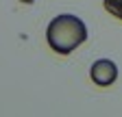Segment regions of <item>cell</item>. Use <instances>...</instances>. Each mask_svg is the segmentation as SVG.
<instances>
[{"label":"cell","instance_id":"obj_1","mask_svg":"<svg viewBox=\"0 0 122 117\" xmlns=\"http://www.w3.org/2000/svg\"><path fill=\"white\" fill-rule=\"evenodd\" d=\"M46 37H48V46L57 54L66 56L72 50H76L83 41H87V26L76 15H68L66 13V15H57L48 24Z\"/></svg>","mask_w":122,"mask_h":117},{"label":"cell","instance_id":"obj_2","mask_svg":"<svg viewBox=\"0 0 122 117\" xmlns=\"http://www.w3.org/2000/svg\"><path fill=\"white\" fill-rule=\"evenodd\" d=\"M89 76H92V80H94L98 87H109L118 78V67H116L113 61H109V58H100V61H96L94 65H92Z\"/></svg>","mask_w":122,"mask_h":117},{"label":"cell","instance_id":"obj_3","mask_svg":"<svg viewBox=\"0 0 122 117\" xmlns=\"http://www.w3.org/2000/svg\"><path fill=\"white\" fill-rule=\"evenodd\" d=\"M102 4L113 18L122 20V0H102Z\"/></svg>","mask_w":122,"mask_h":117}]
</instances>
